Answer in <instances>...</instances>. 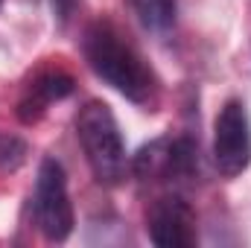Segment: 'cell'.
Instances as JSON below:
<instances>
[{
  "label": "cell",
  "mask_w": 251,
  "mask_h": 248,
  "mask_svg": "<svg viewBox=\"0 0 251 248\" xmlns=\"http://www.w3.org/2000/svg\"><path fill=\"white\" fill-rule=\"evenodd\" d=\"M73 3H76V0H53V9H56V15H59L62 21H67L70 12H73Z\"/></svg>",
  "instance_id": "obj_10"
},
{
  "label": "cell",
  "mask_w": 251,
  "mask_h": 248,
  "mask_svg": "<svg viewBox=\"0 0 251 248\" xmlns=\"http://www.w3.org/2000/svg\"><path fill=\"white\" fill-rule=\"evenodd\" d=\"M26 161V143L12 134H0V170H18Z\"/></svg>",
  "instance_id": "obj_9"
},
{
  "label": "cell",
  "mask_w": 251,
  "mask_h": 248,
  "mask_svg": "<svg viewBox=\"0 0 251 248\" xmlns=\"http://www.w3.org/2000/svg\"><path fill=\"white\" fill-rule=\"evenodd\" d=\"M0 3H3V0H0Z\"/></svg>",
  "instance_id": "obj_11"
},
{
  "label": "cell",
  "mask_w": 251,
  "mask_h": 248,
  "mask_svg": "<svg viewBox=\"0 0 251 248\" xmlns=\"http://www.w3.org/2000/svg\"><path fill=\"white\" fill-rule=\"evenodd\" d=\"M73 76L70 73H64V70H44V73H38L32 82H29V88H26V94H24V99H21V105H18V117L24 120V123H35L44 111H47V105L50 102H59L64 97H70L73 94Z\"/></svg>",
  "instance_id": "obj_7"
},
{
  "label": "cell",
  "mask_w": 251,
  "mask_h": 248,
  "mask_svg": "<svg viewBox=\"0 0 251 248\" xmlns=\"http://www.w3.org/2000/svg\"><path fill=\"white\" fill-rule=\"evenodd\" d=\"M32 219L47 243H64L73 234V204L67 196V178L59 161L44 158L32 190Z\"/></svg>",
  "instance_id": "obj_3"
},
{
  "label": "cell",
  "mask_w": 251,
  "mask_h": 248,
  "mask_svg": "<svg viewBox=\"0 0 251 248\" xmlns=\"http://www.w3.org/2000/svg\"><path fill=\"white\" fill-rule=\"evenodd\" d=\"M82 53H85V62L91 64V70L105 85L120 91L126 99L137 105H149L155 99V91H158L155 73L111 24L105 21L91 24L82 38Z\"/></svg>",
  "instance_id": "obj_1"
},
{
  "label": "cell",
  "mask_w": 251,
  "mask_h": 248,
  "mask_svg": "<svg viewBox=\"0 0 251 248\" xmlns=\"http://www.w3.org/2000/svg\"><path fill=\"white\" fill-rule=\"evenodd\" d=\"M131 12L149 32H170L176 26V0H128Z\"/></svg>",
  "instance_id": "obj_8"
},
{
  "label": "cell",
  "mask_w": 251,
  "mask_h": 248,
  "mask_svg": "<svg viewBox=\"0 0 251 248\" xmlns=\"http://www.w3.org/2000/svg\"><path fill=\"white\" fill-rule=\"evenodd\" d=\"M213 161L219 175L237 178L251 164V120L240 99L222 105L213 125Z\"/></svg>",
  "instance_id": "obj_5"
},
{
  "label": "cell",
  "mask_w": 251,
  "mask_h": 248,
  "mask_svg": "<svg viewBox=\"0 0 251 248\" xmlns=\"http://www.w3.org/2000/svg\"><path fill=\"white\" fill-rule=\"evenodd\" d=\"M199 170V146L193 137H158L146 143L134 161L131 173L143 181H184Z\"/></svg>",
  "instance_id": "obj_4"
},
{
  "label": "cell",
  "mask_w": 251,
  "mask_h": 248,
  "mask_svg": "<svg viewBox=\"0 0 251 248\" xmlns=\"http://www.w3.org/2000/svg\"><path fill=\"white\" fill-rule=\"evenodd\" d=\"M146 228L155 246L190 248L196 246V213L181 196H161L146 210Z\"/></svg>",
  "instance_id": "obj_6"
},
{
  "label": "cell",
  "mask_w": 251,
  "mask_h": 248,
  "mask_svg": "<svg viewBox=\"0 0 251 248\" xmlns=\"http://www.w3.org/2000/svg\"><path fill=\"white\" fill-rule=\"evenodd\" d=\"M76 137L82 143V152H85V161L94 178L105 187L123 184L126 173H128V155H126L120 125L105 102L91 99L79 108Z\"/></svg>",
  "instance_id": "obj_2"
}]
</instances>
